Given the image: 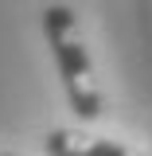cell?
Listing matches in <instances>:
<instances>
[{
  "instance_id": "cell-3",
  "label": "cell",
  "mask_w": 152,
  "mask_h": 156,
  "mask_svg": "<svg viewBox=\"0 0 152 156\" xmlns=\"http://www.w3.org/2000/svg\"><path fill=\"white\" fill-rule=\"evenodd\" d=\"M0 156H16V152H0Z\"/></svg>"
},
{
  "instance_id": "cell-1",
  "label": "cell",
  "mask_w": 152,
  "mask_h": 156,
  "mask_svg": "<svg viewBox=\"0 0 152 156\" xmlns=\"http://www.w3.org/2000/svg\"><path fill=\"white\" fill-rule=\"evenodd\" d=\"M43 35L51 43V55H55V66H58L70 109L82 121H97L101 109H105V98H101V86L94 78V62H90V51H86V39L78 31L74 8L47 4L43 8Z\"/></svg>"
},
{
  "instance_id": "cell-2",
  "label": "cell",
  "mask_w": 152,
  "mask_h": 156,
  "mask_svg": "<svg viewBox=\"0 0 152 156\" xmlns=\"http://www.w3.org/2000/svg\"><path fill=\"white\" fill-rule=\"evenodd\" d=\"M47 156H140L136 148L109 140V136H94L86 129H51L43 140Z\"/></svg>"
}]
</instances>
